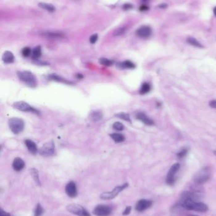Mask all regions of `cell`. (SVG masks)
Wrapping results in <instances>:
<instances>
[{
    "label": "cell",
    "mask_w": 216,
    "mask_h": 216,
    "mask_svg": "<svg viewBox=\"0 0 216 216\" xmlns=\"http://www.w3.org/2000/svg\"><path fill=\"white\" fill-rule=\"evenodd\" d=\"M181 206L183 209L188 210L200 212H205L208 210V206L206 203L191 199H182Z\"/></svg>",
    "instance_id": "obj_1"
},
{
    "label": "cell",
    "mask_w": 216,
    "mask_h": 216,
    "mask_svg": "<svg viewBox=\"0 0 216 216\" xmlns=\"http://www.w3.org/2000/svg\"><path fill=\"white\" fill-rule=\"evenodd\" d=\"M17 75L19 79L24 82L26 84L31 87L35 88L37 86V80L35 76L30 71H18Z\"/></svg>",
    "instance_id": "obj_2"
},
{
    "label": "cell",
    "mask_w": 216,
    "mask_h": 216,
    "mask_svg": "<svg viewBox=\"0 0 216 216\" xmlns=\"http://www.w3.org/2000/svg\"><path fill=\"white\" fill-rule=\"evenodd\" d=\"M210 178V170L209 167H203L194 177V182L197 185H202L208 182Z\"/></svg>",
    "instance_id": "obj_3"
},
{
    "label": "cell",
    "mask_w": 216,
    "mask_h": 216,
    "mask_svg": "<svg viewBox=\"0 0 216 216\" xmlns=\"http://www.w3.org/2000/svg\"><path fill=\"white\" fill-rule=\"evenodd\" d=\"M8 125L14 134H19L24 128V122L19 118H11L9 119Z\"/></svg>",
    "instance_id": "obj_4"
},
{
    "label": "cell",
    "mask_w": 216,
    "mask_h": 216,
    "mask_svg": "<svg viewBox=\"0 0 216 216\" xmlns=\"http://www.w3.org/2000/svg\"><path fill=\"white\" fill-rule=\"evenodd\" d=\"M128 186L127 183H124L122 185L116 186L112 191L109 192H105L100 195V198L103 200H111L116 197L119 193L126 189Z\"/></svg>",
    "instance_id": "obj_5"
},
{
    "label": "cell",
    "mask_w": 216,
    "mask_h": 216,
    "mask_svg": "<svg viewBox=\"0 0 216 216\" xmlns=\"http://www.w3.org/2000/svg\"><path fill=\"white\" fill-rule=\"evenodd\" d=\"M67 210L69 212L78 216H90L88 211L79 204H69L67 207Z\"/></svg>",
    "instance_id": "obj_6"
},
{
    "label": "cell",
    "mask_w": 216,
    "mask_h": 216,
    "mask_svg": "<svg viewBox=\"0 0 216 216\" xmlns=\"http://www.w3.org/2000/svg\"><path fill=\"white\" fill-rule=\"evenodd\" d=\"M179 169L180 164L179 163H175L171 166L166 177V183L167 185L172 186L175 183L176 175Z\"/></svg>",
    "instance_id": "obj_7"
},
{
    "label": "cell",
    "mask_w": 216,
    "mask_h": 216,
    "mask_svg": "<svg viewBox=\"0 0 216 216\" xmlns=\"http://www.w3.org/2000/svg\"><path fill=\"white\" fill-rule=\"evenodd\" d=\"M13 106L15 109L23 112H30L35 114H39V111L37 110H35V108L31 106L29 104H27L26 102H23V101L15 102Z\"/></svg>",
    "instance_id": "obj_8"
},
{
    "label": "cell",
    "mask_w": 216,
    "mask_h": 216,
    "mask_svg": "<svg viewBox=\"0 0 216 216\" xmlns=\"http://www.w3.org/2000/svg\"><path fill=\"white\" fill-rule=\"evenodd\" d=\"M112 209L111 207L106 205H98L93 210V214L96 216H109L111 214Z\"/></svg>",
    "instance_id": "obj_9"
},
{
    "label": "cell",
    "mask_w": 216,
    "mask_h": 216,
    "mask_svg": "<svg viewBox=\"0 0 216 216\" xmlns=\"http://www.w3.org/2000/svg\"><path fill=\"white\" fill-rule=\"evenodd\" d=\"M55 151V146L53 142L46 143L39 150V154L41 155L48 157L53 154Z\"/></svg>",
    "instance_id": "obj_10"
},
{
    "label": "cell",
    "mask_w": 216,
    "mask_h": 216,
    "mask_svg": "<svg viewBox=\"0 0 216 216\" xmlns=\"http://www.w3.org/2000/svg\"><path fill=\"white\" fill-rule=\"evenodd\" d=\"M136 33L138 37L143 39H147L151 36L152 34V30L150 26H142L137 29Z\"/></svg>",
    "instance_id": "obj_11"
},
{
    "label": "cell",
    "mask_w": 216,
    "mask_h": 216,
    "mask_svg": "<svg viewBox=\"0 0 216 216\" xmlns=\"http://www.w3.org/2000/svg\"><path fill=\"white\" fill-rule=\"evenodd\" d=\"M152 201L146 199H141L139 200L135 206V209L138 212H143L147 210L152 206Z\"/></svg>",
    "instance_id": "obj_12"
},
{
    "label": "cell",
    "mask_w": 216,
    "mask_h": 216,
    "mask_svg": "<svg viewBox=\"0 0 216 216\" xmlns=\"http://www.w3.org/2000/svg\"><path fill=\"white\" fill-rule=\"evenodd\" d=\"M65 192L69 197L74 198L77 196V186L74 182H70L67 184L65 186Z\"/></svg>",
    "instance_id": "obj_13"
},
{
    "label": "cell",
    "mask_w": 216,
    "mask_h": 216,
    "mask_svg": "<svg viewBox=\"0 0 216 216\" xmlns=\"http://www.w3.org/2000/svg\"><path fill=\"white\" fill-rule=\"evenodd\" d=\"M136 118L137 119L142 122L144 124H145L148 126H152L154 125V122L147 115H146L143 113H138L136 115Z\"/></svg>",
    "instance_id": "obj_14"
},
{
    "label": "cell",
    "mask_w": 216,
    "mask_h": 216,
    "mask_svg": "<svg viewBox=\"0 0 216 216\" xmlns=\"http://www.w3.org/2000/svg\"><path fill=\"white\" fill-rule=\"evenodd\" d=\"M12 166L14 170L17 171H19L23 169V167L25 166V162L22 159L17 158L14 159Z\"/></svg>",
    "instance_id": "obj_15"
},
{
    "label": "cell",
    "mask_w": 216,
    "mask_h": 216,
    "mask_svg": "<svg viewBox=\"0 0 216 216\" xmlns=\"http://www.w3.org/2000/svg\"><path fill=\"white\" fill-rule=\"evenodd\" d=\"M25 143L26 145V147L29 151L32 154H36L38 152V147L37 146L35 145V143L31 140H26L25 141Z\"/></svg>",
    "instance_id": "obj_16"
},
{
    "label": "cell",
    "mask_w": 216,
    "mask_h": 216,
    "mask_svg": "<svg viewBox=\"0 0 216 216\" xmlns=\"http://www.w3.org/2000/svg\"><path fill=\"white\" fill-rule=\"evenodd\" d=\"M2 59L4 63L8 64V63H14L15 58L12 53L7 51L3 53L2 56Z\"/></svg>",
    "instance_id": "obj_17"
},
{
    "label": "cell",
    "mask_w": 216,
    "mask_h": 216,
    "mask_svg": "<svg viewBox=\"0 0 216 216\" xmlns=\"http://www.w3.org/2000/svg\"><path fill=\"white\" fill-rule=\"evenodd\" d=\"M89 118L93 122H99L103 118L102 113L99 111H92L89 114Z\"/></svg>",
    "instance_id": "obj_18"
},
{
    "label": "cell",
    "mask_w": 216,
    "mask_h": 216,
    "mask_svg": "<svg viewBox=\"0 0 216 216\" xmlns=\"http://www.w3.org/2000/svg\"><path fill=\"white\" fill-rule=\"evenodd\" d=\"M117 66L120 68H124V69H134L136 67V65L134 63H133L129 60H126L124 62L118 63L117 64Z\"/></svg>",
    "instance_id": "obj_19"
},
{
    "label": "cell",
    "mask_w": 216,
    "mask_h": 216,
    "mask_svg": "<svg viewBox=\"0 0 216 216\" xmlns=\"http://www.w3.org/2000/svg\"><path fill=\"white\" fill-rule=\"evenodd\" d=\"M31 174L34 179V181L35 183V184H36L39 186H41V183L40 179H39L38 171L36 169H35V168H32V169L31 170Z\"/></svg>",
    "instance_id": "obj_20"
},
{
    "label": "cell",
    "mask_w": 216,
    "mask_h": 216,
    "mask_svg": "<svg viewBox=\"0 0 216 216\" xmlns=\"http://www.w3.org/2000/svg\"><path fill=\"white\" fill-rule=\"evenodd\" d=\"M110 137L112 138V139L115 141L116 143H121L123 142L125 140V137L123 135L121 134H116V133H114L110 135Z\"/></svg>",
    "instance_id": "obj_21"
},
{
    "label": "cell",
    "mask_w": 216,
    "mask_h": 216,
    "mask_svg": "<svg viewBox=\"0 0 216 216\" xmlns=\"http://www.w3.org/2000/svg\"><path fill=\"white\" fill-rule=\"evenodd\" d=\"M186 41L189 44L193 46L194 47H198V48L203 47V46L198 40H197L196 39H195L193 38H191V37L188 38L186 40Z\"/></svg>",
    "instance_id": "obj_22"
},
{
    "label": "cell",
    "mask_w": 216,
    "mask_h": 216,
    "mask_svg": "<svg viewBox=\"0 0 216 216\" xmlns=\"http://www.w3.org/2000/svg\"><path fill=\"white\" fill-rule=\"evenodd\" d=\"M49 78L50 80H55V81H56V82H59L66 83V84H71L72 83V82L64 79V78L60 77V76H58L57 75H55V74L50 75L49 76Z\"/></svg>",
    "instance_id": "obj_23"
},
{
    "label": "cell",
    "mask_w": 216,
    "mask_h": 216,
    "mask_svg": "<svg viewBox=\"0 0 216 216\" xmlns=\"http://www.w3.org/2000/svg\"><path fill=\"white\" fill-rule=\"evenodd\" d=\"M39 6L48 11L50 12H53L55 11V8L53 5H52V4H49V3H39Z\"/></svg>",
    "instance_id": "obj_24"
},
{
    "label": "cell",
    "mask_w": 216,
    "mask_h": 216,
    "mask_svg": "<svg viewBox=\"0 0 216 216\" xmlns=\"http://www.w3.org/2000/svg\"><path fill=\"white\" fill-rule=\"evenodd\" d=\"M151 90V86L148 83H144L143 85L141 87L140 90H139V93L142 95L146 94L147 93H148Z\"/></svg>",
    "instance_id": "obj_25"
},
{
    "label": "cell",
    "mask_w": 216,
    "mask_h": 216,
    "mask_svg": "<svg viewBox=\"0 0 216 216\" xmlns=\"http://www.w3.org/2000/svg\"><path fill=\"white\" fill-rule=\"evenodd\" d=\"M32 56L34 59H38L41 56V49L40 46H37L34 48L32 52Z\"/></svg>",
    "instance_id": "obj_26"
},
{
    "label": "cell",
    "mask_w": 216,
    "mask_h": 216,
    "mask_svg": "<svg viewBox=\"0 0 216 216\" xmlns=\"http://www.w3.org/2000/svg\"><path fill=\"white\" fill-rule=\"evenodd\" d=\"M115 116H117V118L122 119L123 120H125L126 122H128L129 123H131V120L129 116V114L127 113H119L117 114H115Z\"/></svg>",
    "instance_id": "obj_27"
},
{
    "label": "cell",
    "mask_w": 216,
    "mask_h": 216,
    "mask_svg": "<svg viewBox=\"0 0 216 216\" xmlns=\"http://www.w3.org/2000/svg\"><path fill=\"white\" fill-rule=\"evenodd\" d=\"M44 213V209L40 204H38L34 210V216H41Z\"/></svg>",
    "instance_id": "obj_28"
},
{
    "label": "cell",
    "mask_w": 216,
    "mask_h": 216,
    "mask_svg": "<svg viewBox=\"0 0 216 216\" xmlns=\"http://www.w3.org/2000/svg\"><path fill=\"white\" fill-rule=\"evenodd\" d=\"M99 62L100 64L105 65V66H110V65H113V63H114L113 61H112V60H110L109 59H106L105 58H100L99 60Z\"/></svg>",
    "instance_id": "obj_29"
},
{
    "label": "cell",
    "mask_w": 216,
    "mask_h": 216,
    "mask_svg": "<svg viewBox=\"0 0 216 216\" xmlns=\"http://www.w3.org/2000/svg\"><path fill=\"white\" fill-rule=\"evenodd\" d=\"M44 35L47 36V37L49 38H62V34H59V33H55V32H45Z\"/></svg>",
    "instance_id": "obj_30"
},
{
    "label": "cell",
    "mask_w": 216,
    "mask_h": 216,
    "mask_svg": "<svg viewBox=\"0 0 216 216\" xmlns=\"http://www.w3.org/2000/svg\"><path fill=\"white\" fill-rule=\"evenodd\" d=\"M188 152V150L186 148H184L182 150H180L179 152L177 154V156L179 159H183L184 158L185 156L187 155Z\"/></svg>",
    "instance_id": "obj_31"
},
{
    "label": "cell",
    "mask_w": 216,
    "mask_h": 216,
    "mask_svg": "<svg viewBox=\"0 0 216 216\" xmlns=\"http://www.w3.org/2000/svg\"><path fill=\"white\" fill-rule=\"evenodd\" d=\"M126 32V28L125 27H120L117 29H116L114 32V36H120L123 35Z\"/></svg>",
    "instance_id": "obj_32"
},
{
    "label": "cell",
    "mask_w": 216,
    "mask_h": 216,
    "mask_svg": "<svg viewBox=\"0 0 216 216\" xmlns=\"http://www.w3.org/2000/svg\"><path fill=\"white\" fill-rule=\"evenodd\" d=\"M113 128L117 131H122L124 129V126L120 122H115L112 126Z\"/></svg>",
    "instance_id": "obj_33"
},
{
    "label": "cell",
    "mask_w": 216,
    "mask_h": 216,
    "mask_svg": "<svg viewBox=\"0 0 216 216\" xmlns=\"http://www.w3.org/2000/svg\"><path fill=\"white\" fill-rule=\"evenodd\" d=\"M22 54L24 57H28L31 54V50L28 47H24L22 51Z\"/></svg>",
    "instance_id": "obj_34"
},
{
    "label": "cell",
    "mask_w": 216,
    "mask_h": 216,
    "mask_svg": "<svg viewBox=\"0 0 216 216\" xmlns=\"http://www.w3.org/2000/svg\"><path fill=\"white\" fill-rule=\"evenodd\" d=\"M98 34H93L92 35L90 38H89V42L91 44H94L98 40Z\"/></svg>",
    "instance_id": "obj_35"
},
{
    "label": "cell",
    "mask_w": 216,
    "mask_h": 216,
    "mask_svg": "<svg viewBox=\"0 0 216 216\" xmlns=\"http://www.w3.org/2000/svg\"><path fill=\"white\" fill-rule=\"evenodd\" d=\"M131 207L128 206V207H127L125 209V210H124L123 214L124 215H129V214L131 213Z\"/></svg>",
    "instance_id": "obj_36"
},
{
    "label": "cell",
    "mask_w": 216,
    "mask_h": 216,
    "mask_svg": "<svg viewBox=\"0 0 216 216\" xmlns=\"http://www.w3.org/2000/svg\"><path fill=\"white\" fill-rule=\"evenodd\" d=\"M0 216H11L10 214L5 212L2 209H0Z\"/></svg>",
    "instance_id": "obj_37"
},
{
    "label": "cell",
    "mask_w": 216,
    "mask_h": 216,
    "mask_svg": "<svg viewBox=\"0 0 216 216\" xmlns=\"http://www.w3.org/2000/svg\"><path fill=\"white\" fill-rule=\"evenodd\" d=\"M148 10H149V7H148V6H147L146 5H143L139 7V10L141 11H147Z\"/></svg>",
    "instance_id": "obj_38"
},
{
    "label": "cell",
    "mask_w": 216,
    "mask_h": 216,
    "mask_svg": "<svg viewBox=\"0 0 216 216\" xmlns=\"http://www.w3.org/2000/svg\"><path fill=\"white\" fill-rule=\"evenodd\" d=\"M133 5H132L131 4H125L124 5V6H123V8H124V9L125 10H130V9H131V8H133Z\"/></svg>",
    "instance_id": "obj_39"
},
{
    "label": "cell",
    "mask_w": 216,
    "mask_h": 216,
    "mask_svg": "<svg viewBox=\"0 0 216 216\" xmlns=\"http://www.w3.org/2000/svg\"><path fill=\"white\" fill-rule=\"evenodd\" d=\"M209 105L211 107L214 108V109H216V100H214L210 102Z\"/></svg>",
    "instance_id": "obj_40"
},
{
    "label": "cell",
    "mask_w": 216,
    "mask_h": 216,
    "mask_svg": "<svg viewBox=\"0 0 216 216\" xmlns=\"http://www.w3.org/2000/svg\"><path fill=\"white\" fill-rule=\"evenodd\" d=\"M160 8H163V9H165L166 8H167V5L165 4V3H163V4H160L158 6Z\"/></svg>",
    "instance_id": "obj_41"
},
{
    "label": "cell",
    "mask_w": 216,
    "mask_h": 216,
    "mask_svg": "<svg viewBox=\"0 0 216 216\" xmlns=\"http://www.w3.org/2000/svg\"><path fill=\"white\" fill-rule=\"evenodd\" d=\"M213 11H214V15H215V17H216V6L214 8V10H213Z\"/></svg>",
    "instance_id": "obj_42"
},
{
    "label": "cell",
    "mask_w": 216,
    "mask_h": 216,
    "mask_svg": "<svg viewBox=\"0 0 216 216\" xmlns=\"http://www.w3.org/2000/svg\"><path fill=\"white\" fill-rule=\"evenodd\" d=\"M77 77H78L79 78H82V75H81V74H78V75H77Z\"/></svg>",
    "instance_id": "obj_43"
},
{
    "label": "cell",
    "mask_w": 216,
    "mask_h": 216,
    "mask_svg": "<svg viewBox=\"0 0 216 216\" xmlns=\"http://www.w3.org/2000/svg\"><path fill=\"white\" fill-rule=\"evenodd\" d=\"M214 154L216 155V151H214Z\"/></svg>",
    "instance_id": "obj_44"
},
{
    "label": "cell",
    "mask_w": 216,
    "mask_h": 216,
    "mask_svg": "<svg viewBox=\"0 0 216 216\" xmlns=\"http://www.w3.org/2000/svg\"><path fill=\"white\" fill-rule=\"evenodd\" d=\"M143 2H147L148 0H143Z\"/></svg>",
    "instance_id": "obj_45"
},
{
    "label": "cell",
    "mask_w": 216,
    "mask_h": 216,
    "mask_svg": "<svg viewBox=\"0 0 216 216\" xmlns=\"http://www.w3.org/2000/svg\"><path fill=\"white\" fill-rule=\"evenodd\" d=\"M189 216H197V215H189Z\"/></svg>",
    "instance_id": "obj_46"
}]
</instances>
